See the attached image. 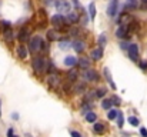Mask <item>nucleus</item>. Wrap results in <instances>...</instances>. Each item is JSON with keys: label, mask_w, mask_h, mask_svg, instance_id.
Returning a JSON list of instances; mask_svg holds the SVG:
<instances>
[{"label": "nucleus", "mask_w": 147, "mask_h": 137, "mask_svg": "<svg viewBox=\"0 0 147 137\" xmlns=\"http://www.w3.org/2000/svg\"><path fill=\"white\" fill-rule=\"evenodd\" d=\"M129 22H133V20H131V17H130L129 14H126V13H123V14L120 16V19H119V23H120V26H121V24L127 26V23H129Z\"/></svg>", "instance_id": "18"}, {"label": "nucleus", "mask_w": 147, "mask_h": 137, "mask_svg": "<svg viewBox=\"0 0 147 137\" xmlns=\"http://www.w3.org/2000/svg\"><path fill=\"white\" fill-rule=\"evenodd\" d=\"M30 50L33 51V53H36V51H42V47H43V40H42V37L40 36H34V37H32V40H30Z\"/></svg>", "instance_id": "2"}, {"label": "nucleus", "mask_w": 147, "mask_h": 137, "mask_svg": "<svg viewBox=\"0 0 147 137\" xmlns=\"http://www.w3.org/2000/svg\"><path fill=\"white\" fill-rule=\"evenodd\" d=\"M17 54H19V57H20L22 60H24V59L27 57V54H29V50L26 49L24 45H20V46H17Z\"/></svg>", "instance_id": "10"}, {"label": "nucleus", "mask_w": 147, "mask_h": 137, "mask_svg": "<svg viewBox=\"0 0 147 137\" xmlns=\"http://www.w3.org/2000/svg\"><path fill=\"white\" fill-rule=\"evenodd\" d=\"M142 1H143V3H146V4H147V0H142Z\"/></svg>", "instance_id": "40"}, {"label": "nucleus", "mask_w": 147, "mask_h": 137, "mask_svg": "<svg viewBox=\"0 0 147 137\" xmlns=\"http://www.w3.org/2000/svg\"><path fill=\"white\" fill-rule=\"evenodd\" d=\"M111 101H113V104H116V106H119V104H120V99H119V97H116V96H114V97H111Z\"/></svg>", "instance_id": "34"}, {"label": "nucleus", "mask_w": 147, "mask_h": 137, "mask_svg": "<svg viewBox=\"0 0 147 137\" xmlns=\"http://www.w3.org/2000/svg\"><path fill=\"white\" fill-rule=\"evenodd\" d=\"M77 57L76 56H67L66 59H64V64L67 66V67H73L74 64H77Z\"/></svg>", "instance_id": "14"}, {"label": "nucleus", "mask_w": 147, "mask_h": 137, "mask_svg": "<svg viewBox=\"0 0 147 137\" xmlns=\"http://www.w3.org/2000/svg\"><path fill=\"white\" fill-rule=\"evenodd\" d=\"M129 123L133 124V126H139V120L136 117H129Z\"/></svg>", "instance_id": "32"}, {"label": "nucleus", "mask_w": 147, "mask_h": 137, "mask_svg": "<svg viewBox=\"0 0 147 137\" xmlns=\"http://www.w3.org/2000/svg\"><path fill=\"white\" fill-rule=\"evenodd\" d=\"M90 57H92L93 60H100V59L103 57V47L93 49V50H92V54H90Z\"/></svg>", "instance_id": "11"}, {"label": "nucleus", "mask_w": 147, "mask_h": 137, "mask_svg": "<svg viewBox=\"0 0 147 137\" xmlns=\"http://www.w3.org/2000/svg\"><path fill=\"white\" fill-rule=\"evenodd\" d=\"M116 36L119 37V39H129L130 37V33H129V29H127V26H124V24H121L119 29H117V32H116Z\"/></svg>", "instance_id": "7"}, {"label": "nucleus", "mask_w": 147, "mask_h": 137, "mask_svg": "<svg viewBox=\"0 0 147 137\" xmlns=\"http://www.w3.org/2000/svg\"><path fill=\"white\" fill-rule=\"evenodd\" d=\"M71 46H73V49H74L77 53H82V51L84 50V43H83L82 40H74V42L71 43Z\"/></svg>", "instance_id": "15"}, {"label": "nucleus", "mask_w": 147, "mask_h": 137, "mask_svg": "<svg viewBox=\"0 0 147 137\" xmlns=\"http://www.w3.org/2000/svg\"><path fill=\"white\" fill-rule=\"evenodd\" d=\"M84 90H86V84H84L83 82H80V83H77V84L74 86V91H76V93H83Z\"/></svg>", "instance_id": "26"}, {"label": "nucleus", "mask_w": 147, "mask_h": 137, "mask_svg": "<svg viewBox=\"0 0 147 137\" xmlns=\"http://www.w3.org/2000/svg\"><path fill=\"white\" fill-rule=\"evenodd\" d=\"M67 79H69L70 82H74V80H77V72H76V69H71V70H69V73H67Z\"/></svg>", "instance_id": "21"}, {"label": "nucleus", "mask_w": 147, "mask_h": 137, "mask_svg": "<svg viewBox=\"0 0 147 137\" xmlns=\"http://www.w3.org/2000/svg\"><path fill=\"white\" fill-rule=\"evenodd\" d=\"M0 107H1V101H0ZM0 114H1V111H0Z\"/></svg>", "instance_id": "41"}, {"label": "nucleus", "mask_w": 147, "mask_h": 137, "mask_svg": "<svg viewBox=\"0 0 147 137\" xmlns=\"http://www.w3.org/2000/svg\"><path fill=\"white\" fill-rule=\"evenodd\" d=\"M33 69H34V73H36V74H42V73L47 69V63H46L45 57H42V56L36 57V59L33 60Z\"/></svg>", "instance_id": "1"}, {"label": "nucleus", "mask_w": 147, "mask_h": 137, "mask_svg": "<svg viewBox=\"0 0 147 137\" xmlns=\"http://www.w3.org/2000/svg\"><path fill=\"white\" fill-rule=\"evenodd\" d=\"M63 90L66 91V93H70V86H69V84H64V86H63Z\"/></svg>", "instance_id": "38"}, {"label": "nucleus", "mask_w": 147, "mask_h": 137, "mask_svg": "<svg viewBox=\"0 0 147 137\" xmlns=\"http://www.w3.org/2000/svg\"><path fill=\"white\" fill-rule=\"evenodd\" d=\"M117 114H119V111H116V110H110L109 114H107V117H109V120H114V119H117Z\"/></svg>", "instance_id": "29"}, {"label": "nucleus", "mask_w": 147, "mask_h": 137, "mask_svg": "<svg viewBox=\"0 0 147 137\" xmlns=\"http://www.w3.org/2000/svg\"><path fill=\"white\" fill-rule=\"evenodd\" d=\"M83 77L87 80V82H96L98 79V74L96 70H93V69H86L84 72H83Z\"/></svg>", "instance_id": "5"}, {"label": "nucleus", "mask_w": 147, "mask_h": 137, "mask_svg": "<svg viewBox=\"0 0 147 137\" xmlns=\"http://www.w3.org/2000/svg\"><path fill=\"white\" fill-rule=\"evenodd\" d=\"M127 51H129V57L136 61L137 57H139V47H137V45H130L129 49H127Z\"/></svg>", "instance_id": "8"}, {"label": "nucleus", "mask_w": 147, "mask_h": 137, "mask_svg": "<svg viewBox=\"0 0 147 137\" xmlns=\"http://www.w3.org/2000/svg\"><path fill=\"white\" fill-rule=\"evenodd\" d=\"M47 84H49L50 87H53V89H57V87L60 86V76H59L57 73L49 74V77H47Z\"/></svg>", "instance_id": "4"}, {"label": "nucleus", "mask_w": 147, "mask_h": 137, "mask_svg": "<svg viewBox=\"0 0 147 137\" xmlns=\"http://www.w3.org/2000/svg\"><path fill=\"white\" fill-rule=\"evenodd\" d=\"M93 130H94V133H97V134H103L104 130H106V127H104V124H101V123H94Z\"/></svg>", "instance_id": "19"}, {"label": "nucleus", "mask_w": 147, "mask_h": 137, "mask_svg": "<svg viewBox=\"0 0 147 137\" xmlns=\"http://www.w3.org/2000/svg\"><path fill=\"white\" fill-rule=\"evenodd\" d=\"M77 20H79V14H77L76 11H69V13H67V16H66V22H67L69 24L76 23Z\"/></svg>", "instance_id": "12"}, {"label": "nucleus", "mask_w": 147, "mask_h": 137, "mask_svg": "<svg viewBox=\"0 0 147 137\" xmlns=\"http://www.w3.org/2000/svg\"><path fill=\"white\" fill-rule=\"evenodd\" d=\"M104 76H107V82L110 83L111 89H116V86H114V83H113V80H111V74H110V72H109L107 67H104Z\"/></svg>", "instance_id": "24"}, {"label": "nucleus", "mask_w": 147, "mask_h": 137, "mask_svg": "<svg viewBox=\"0 0 147 137\" xmlns=\"http://www.w3.org/2000/svg\"><path fill=\"white\" fill-rule=\"evenodd\" d=\"M126 6L127 7H137V0H127Z\"/></svg>", "instance_id": "31"}, {"label": "nucleus", "mask_w": 147, "mask_h": 137, "mask_svg": "<svg viewBox=\"0 0 147 137\" xmlns=\"http://www.w3.org/2000/svg\"><path fill=\"white\" fill-rule=\"evenodd\" d=\"M77 64L82 67V69H90V60L89 59H86V57H80L79 59V61H77Z\"/></svg>", "instance_id": "16"}, {"label": "nucleus", "mask_w": 147, "mask_h": 137, "mask_svg": "<svg viewBox=\"0 0 147 137\" xmlns=\"http://www.w3.org/2000/svg\"><path fill=\"white\" fill-rule=\"evenodd\" d=\"M140 133H142V136L143 137H147V130L146 129H143V127H142V129H140Z\"/></svg>", "instance_id": "37"}, {"label": "nucleus", "mask_w": 147, "mask_h": 137, "mask_svg": "<svg viewBox=\"0 0 147 137\" xmlns=\"http://www.w3.org/2000/svg\"><path fill=\"white\" fill-rule=\"evenodd\" d=\"M64 22H66V19H64L61 14H54V16L51 17V23H53L54 26H57V27H61V26L64 24Z\"/></svg>", "instance_id": "9"}, {"label": "nucleus", "mask_w": 147, "mask_h": 137, "mask_svg": "<svg viewBox=\"0 0 147 137\" xmlns=\"http://www.w3.org/2000/svg\"><path fill=\"white\" fill-rule=\"evenodd\" d=\"M106 43H107L106 33H101V34H100V37H98V45H100V47H103V46H106Z\"/></svg>", "instance_id": "27"}, {"label": "nucleus", "mask_w": 147, "mask_h": 137, "mask_svg": "<svg viewBox=\"0 0 147 137\" xmlns=\"http://www.w3.org/2000/svg\"><path fill=\"white\" fill-rule=\"evenodd\" d=\"M96 96H97V97H104V96H106V90H104V89L96 90Z\"/></svg>", "instance_id": "33"}, {"label": "nucleus", "mask_w": 147, "mask_h": 137, "mask_svg": "<svg viewBox=\"0 0 147 137\" xmlns=\"http://www.w3.org/2000/svg\"><path fill=\"white\" fill-rule=\"evenodd\" d=\"M3 37H4V40H6V42H9V43H11V42H13L14 36H13V32H11V29H10V27H6V30L3 32Z\"/></svg>", "instance_id": "13"}, {"label": "nucleus", "mask_w": 147, "mask_h": 137, "mask_svg": "<svg viewBox=\"0 0 147 137\" xmlns=\"http://www.w3.org/2000/svg\"><path fill=\"white\" fill-rule=\"evenodd\" d=\"M47 39H49V42H57V40H60V36L56 30H49L47 32Z\"/></svg>", "instance_id": "17"}, {"label": "nucleus", "mask_w": 147, "mask_h": 137, "mask_svg": "<svg viewBox=\"0 0 147 137\" xmlns=\"http://www.w3.org/2000/svg\"><path fill=\"white\" fill-rule=\"evenodd\" d=\"M117 9H119V0H110L109 6H107V14L109 16H116L117 13Z\"/></svg>", "instance_id": "6"}, {"label": "nucleus", "mask_w": 147, "mask_h": 137, "mask_svg": "<svg viewBox=\"0 0 147 137\" xmlns=\"http://www.w3.org/2000/svg\"><path fill=\"white\" fill-rule=\"evenodd\" d=\"M70 134H71V137H82V134H80L79 132H76V130H71Z\"/></svg>", "instance_id": "35"}, {"label": "nucleus", "mask_w": 147, "mask_h": 137, "mask_svg": "<svg viewBox=\"0 0 147 137\" xmlns=\"http://www.w3.org/2000/svg\"><path fill=\"white\" fill-rule=\"evenodd\" d=\"M89 14H90V19L94 20V17H96V6H94V3L89 4Z\"/></svg>", "instance_id": "23"}, {"label": "nucleus", "mask_w": 147, "mask_h": 137, "mask_svg": "<svg viewBox=\"0 0 147 137\" xmlns=\"http://www.w3.org/2000/svg\"><path fill=\"white\" fill-rule=\"evenodd\" d=\"M27 37H29V32H27L26 29H23V30L19 33V40H20L22 43H24V42L27 40Z\"/></svg>", "instance_id": "20"}, {"label": "nucleus", "mask_w": 147, "mask_h": 137, "mask_svg": "<svg viewBox=\"0 0 147 137\" xmlns=\"http://www.w3.org/2000/svg\"><path fill=\"white\" fill-rule=\"evenodd\" d=\"M123 123H124L123 113H121V111H119V114H117V124H119V127H123Z\"/></svg>", "instance_id": "30"}, {"label": "nucleus", "mask_w": 147, "mask_h": 137, "mask_svg": "<svg viewBox=\"0 0 147 137\" xmlns=\"http://www.w3.org/2000/svg\"><path fill=\"white\" fill-rule=\"evenodd\" d=\"M7 136H9V137H17L14 133H13V129H10V130L7 132Z\"/></svg>", "instance_id": "36"}, {"label": "nucleus", "mask_w": 147, "mask_h": 137, "mask_svg": "<svg viewBox=\"0 0 147 137\" xmlns=\"http://www.w3.org/2000/svg\"><path fill=\"white\" fill-rule=\"evenodd\" d=\"M54 6H56L57 11H60V13H66L67 14L71 10V6H70V3L67 0H56L54 1Z\"/></svg>", "instance_id": "3"}, {"label": "nucleus", "mask_w": 147, "mask_h": 137, "mask_svg": "<svg viewBox=\"0 0 147 137\" xmlns=\"http://www.w3.org/2000/svg\"><path fill=\"white\" fill-rule=\"evenodd\" d=\"M111 104H113V101H111V99L109 100V99H104L103 101H101V107L104 109V110H110V107H111Z\"/></svg>", "instance_id": "25"}, {"label": "nucleus", "mask_w": 147, "mask_h": 137, "mask_svg": "<svg viewBox=\"0 0 147 137\" xmlns=\"http://www.w3.org/2000/svg\"><path fill=\"white\" fill-rule=\"evenodd\" d=\"M70 46H71V43H70V42H66V40H60V46H59V47H60L61 50H66V49H69Z\"/></svg>", "instance_id": "28"}, {"label": "nucleus", "mask_w": 147, "mask_h": 137, "mask_svg": "<svg viewBox=\"0 0 147 137\" xmlns=\"http://www.w3.org/2000/svg\"><path fill=\"white\" fill-rule=\"evenodd\" d=\"M96 119H97V114H96L94 111H89V113L86 114V120H87L89 123H94Z\"/></svg>", "instance_id": "22"}, {"label": "nucleus", "mask_w": 147, "mask_h": 137, "mask_svg": "<svg viewBox=\"0 0 147 137\" xmlns=\"http://www.w3.org/2000/svg\"><path fill=\"white\" fill-rule=\"evenodd\" d=\"M140 67L146 70V69H147V61H140Z\"/></svg>", "instance_id": "39"}]
</instances>
